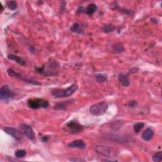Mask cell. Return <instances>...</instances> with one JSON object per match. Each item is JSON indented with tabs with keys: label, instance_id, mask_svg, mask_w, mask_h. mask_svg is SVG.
Here are the masks:
<instances>
[{
	"label": "cell",
	"instance_id": "cell-1",
	"mask_svg": "<svg viewBox=\"0 0 162 162\" xmlns=\"http://www.w3.org/2000/svg\"><path fill=\"white\" fill-rule=\"evenodd\" d=\"M77 89L78 85L74 84L67 89H53L51 93L53 97L56 98H66L72 96Z\"/></svg>",
	"mask_w": 162,
	"mask_h": 162
},
{
	"label": "cell",
	"instance_id": "cell-2",
	"mask_svg": "<svg viewBox=\"0 0 162 162\" xmlns=\"http://www.w3.org/2000/svg\"><path fill=\"white\" fill-rule=\"evenodd\" d=\"M96 151L99 155L108 158H115L118 155V151L112 146L99 144L96 146Z\"/></svg>",
	"mask_w": 162,
	"mask_h": 162
},
{
	"label": "cell",
	"instance_id": "cell-3",
	"mask_svg": "<svg viewBox=\"0 0 162 162\" xmlns=\"http://www.w3.org/2000/svg\"><path fill=\"white\" fill-rule=\"evenodd\" d=\"M108 108V105L106 102H100L92 105L90 108V113L94 116H100L105 113Z\"/></svg>",
	"mask_w": 162,
	"mask_h": 162
},
{
	"label": "cell",
	"instance_id": "cell-4",
	"mask_svg": "<svg viewBox=\"0 0 162 162\" xmlns=\"http://www.w3.org/2000/svg\"><path fill=\"white\" fill-rule=\"evenodd\" d=\"M27 105L29 108L32 109L47 108L49 104L47 100L42 98H33L28 100Z\"/></svg>",
	"mask_w": 162,
	"mask_h": 162
},
{
	"label": "cell",
	"instance_id": "cell-5",
	"mask_svg": "<svg viewBox=\"0 0 162 162\" xmlns=\"http://www.w3.org/2000/svg\"><path fill=\"white\" fill-rule=\"evenodd\" d=\"M14 96L15 93L10 90L8 86H7V85L2 86L0 89V99L2 101L8 102L11 98H13Z\"/></svg>",
	"mask_w": 162,
	"mask_h": 162
},
{
	"label": "cell",
	"instance_id": "cell-6",
	"mask_svg": "<svg viewBox=\"0 0 162 162\" xmlns=\"http://www.w3.org/2000/svg\"><path fill=\"white\" fill-rule=\"evenodd\" d=\"M66 130L71 134H78L82 132L84 127L77 121H70L65 125Z\"/></svg>",
	"mask_w": 162,
	"mask_h": 162
},
{
	"label": "cell",
	"instance_id": "cell-7",
	"mask_svg": "<svg viewBox=\"0 0 162 162\" xmlns=\"http://www.w3.org/2000/svg\"><path fill=\"white\" fill-rule=\"evenodd\" d=\"M7 73L10 77H15V78L18 79H21L23 81H24V82H27L29 84H34V85H41V83L37 82V81H34V80H29L27 79H24V77H22L20 74H19V73H17L15 70H13L12 68L8 69Z\"/></svg>",
	"mask_w": 162,
	"mask_h": 162
},
{
	"label": "cell",
	"instance_id": "cell-8",
	"mask_svg": "<svg viewBox=\"0 0 162 162\" xmlns=\"http://www.w3.org/2000/svg\"><path fill=\"white\" fill-rule=\"evenodd\" d=\"M21 132L24 134L25 136L29 139L30 140H34L35 138V134H34L32 128L30 125L25 123H22L20 125Z\"/></svg>",
	"mask_w": 162,
	"mask_h": 162
},
{
	"label": "cell",
	"instance_id": "cell-9",
	"mask_svg": "<svg viewBox=\"0 0 162 162\" xmlns=\"http://www.w3.org/2000/svg\"><path fill=\"white\" fill-rule=\"evenodd\" d=\"M3 130L5 131L6 134L10 135L11 136H12L17 141H20L22 140L23 137V133L18 129L13 128V127H5V128H3Z\"/></svg>",
	"mask_w": 162,
	"mask_h": 162
},
{
	"label": "cell",
	"instance_id": "cell-10",
	"mask_svg": "<svg viewBox=\"0 0 162 162\" xmlns=\"http://www.w3.org/2000/svg\"><path fill=\"white\" fill-rule=\"evenodd\" d=\"M69 148H78V149H84L86 148V143L83 140H75L71 142L68 144Z\"/></svg>",
	"mask_w": 162,
	"mask_h": 162
},
{
	"label": "cell",
	"instance_id": "cell-11",
	"mask_svg": "<svg viewBox=\"0 0 162 162\" xmlns=\"http://www.w3.org/2000/svg\"><path fill=\"white\" fill-rule=\"evenodd\" d=\"M154 132L151 128L146 129L142 134V138L145 141H149L153 137Z\"/></svg>",
	"mask_w": 162,
	"mask_h": 162
},
{
	"label": "cell",
	"instance_id": "cell-12",
	"mask_svg": "<svg viewBox=\"0 0 162 162\" xmlns=\"http://www.w3.org/2000/svg\"><path fill=\"white\" fill-rule=\"evenodd\" d=\"M118 79L123 86H125V87L129 86L130 82H129V79L127 75H125L123 74H118Z\"/></svg>",
	"mask_w": 162,
	"mask_h": 162
},
{
	"label": "cell",
	"instance_id": "cell-13",
	"mask_svg": "<svg viewBox=\"0 0 162 162\" xmlns=\"http://www.w3.org/2000/svg\"><path fill=\"white\" fill-rule=\"evenodd\" d=\"M98 10V6L95 5L94 3L89 4L86 8L85 10V13L89 15H92L93 13H94L96 11Z\"/></svg>",
	"mask_w": 162,
	"mask_h": 162
},
{
	"label": "cell",
	"instance_id": "cell-14",
	"mask_svg": "<svg viewBox=\"0 0 162 162\" xmlns=\"http://www.w3.org/2000/svg\"><path fill=\"white\" fill-rule=\"evenodd\" d=\"M106 137L110 140L120 142H127V141H129V140L127 139V138H125V137H120L118 136H116V135H110V136H108Z\"/></svg>",
	"mask_w": 162,
	"mask_h": 162
},
{
	"label": "cell",
	"instance_id": "cell-15",
	"mask_svg": "<svg viewBox=\"0 0 162 162\" xmlns=\"http://www.w3.org/2000/svg\"><path fill=\"white\" fill-rule=\"evenodd\" d=\"M8 58L11 60H13L18 64H20L21 65H24L25 64V61L23 60L22 58L19 57L17 55H8Z\"/></svg>",
	"mask_w": 162,
	"mask_h": 162
},
{
	"label": "cell",
	"instance_id": "cell-16",
	"mask_svg": "<svg viewBox=\"0 0 162 162\" xmlns=\"http://www.w3.org/2000/svg\"><path fill=\"white\" fill-rule=\"evenodd\" d=\"M70 30L74 33L80 34H83V30L82 29V28H81L80 25L78 24V23H74V24L72 25Z\"/></svg>",
	"mask_w": 162,
	"mask_h": 162
},
{
	"label": "cell",
	"instance_id": "cell-17",
	"mask_svg": "<svg viewBox=\"0 0 162 162\" xmlns=\"http://www.w3.org/2000/svg\"><path fill=\"white\" fill-rule=\"evenodd\" d=\"M113 51L116 53H121L124 51V47H123V45L120 43H116L113 45L112 46Z\"/></svg>",
	"mask_w": 162,
	"mask_h": 162
},
{
	"label": "cell",
	"instance_id": "cell-18",
	"mask_svg": "<svg viewBox=\"0 0 162 162\" xmlns=\"http://www.w3.org/2000/svg\"><path fill=\"white\" fill-rule=\"evenodd\" d=\"M94 77H95L96 82L98 83H104V82H106L107 81L106 76L103 74H96Z\"/></svg>",
	"mask_w": 162,
	"mask_h": 162
},
{
	"label": "cell",
	"instance_id": "cell-19",
	"mask_svg": "<svg viewBox=\"0 0 162 162\" xmlns=\"http://www.w3.org/2000/svg\"><path fill=\"white\" fill-rule=\"evenodd\" d=\"M115 29H116V27H115L114 25H111V24H107L103 27V30L105 33L108 34V33H110V32H113Z\"/></svg>",
	"mask_w": 162,
	"mask_h": 162
},
{
	"label": "cell",
	"instance_id": "cell-20",
	"mask_svg": "<svg viewBox=\"0 0 162 162\" xmlns=\"http://www.w3.org/2000/svg\"><path fill=\"white\" fill-rule=\"evenodd\" d=\"M144 126V123L143 122H138L134 125V130L136 133H139L140 130L143 128Z\"/></svg>",
	"mask_w": 162,
	"mask_h": 162
},
{
	"label": "cell",
	"instance_id": "cell-21",
	"mask_svg": "<svg viewBox=\"0 0 162 162\" xmlns=\"http://www.w3.org/2000/svg\"><path fill=\"white\" fill-rule=\"evenodd\" d=\"M26 151L25 150L23 149H18L15 153V155L18 158H24L26 156Z\"/></svg>",
	"mask_w": 162,
	"mask_h": 162
},
{
	"label": "cell",
	"instance_id": "cell-22",
	"mask_svg": "<svg viewBox=\"0 0 162 162\" xmlns=\"http://www.w3.org/2000/svg\"><path fill=\"white\" fill-rule=\"evenodd\" d=\"M7 6L11 10H15L17 8V3L15 1H10L7 3Z\"/></svg>",
	"mask_w": 162,
	"mask_h": 162
},
{
	"label": "cell",
	"instance_id": "cell-23",
	"mask_svg": "<svg viewBox=\"0 0 162 162\" xmlns=\"http://www.w3.org/2000/svg\"><path fill=\"white\" fill-rule=\"evenodd\" d=\"M70 101H67L66 102L64 103H58L56 105H55V109L57 110H63L65 108L67 107V104L70 103V102H69Z\"/></svg>",
	"mask_w": 162,
	"mask_h": 162
},
{
	"label": "cell",
	"instance_id": "cell-24",
	"mask_svg": "<svg viewBox=\"0 0 162 162\" xmlns=\"http://www.w3.org/2000/svg\"><path fill=\"white\" fill-rule=\"evenodd\" d=\"M153 160L155 162H160L162 160V153L161 151L155 153L153 156Z\"/></svg>",
	"mask_w": 162,
	"mask_h": 162
},
{
	"label": "cell",
	"instance_id": "cell-25",
	"mask_svg": "<svg viewBox=\"0 0 162 162\" xmlns=\"http://www.w3.org/2000/svg\"><path fill=\"white\" fill-rule=\"evenodd\" d=\"M137 105V103L136 101H130L128 103V106L130 108H134Z\"/></svg>",
	"mask_w": 162,
	"mask_h": 162
},
{
	"label": "cell",
	"instance_id": "cell-26",
	"mask_svg": "<svg viewBox=\"0 0 162 162\" xmlns=\"http://www.w3.org/2000/svg\"><path fill=\"white\" fill-rule=\"evenodd\" d=\"M85 10H86V8H84V7L82 6H80L79 7L78 10H77V13H85Z\"/></svg>",
	"mask_w": 162,
	"mask_h": 162
},
{
	"label": "cell",
	"instance_id": "cell-27",
	"mask_svg": "<svg viewBox=\"0 0 162 162\" xmlns=\"http://www.w3.org/2000/svg\"><path fill=\"white\" fill-rule=\"evenodd\" d=\"M70 161H84L85 160L82 158H71L70 159Z\"/></svg>",
	"mask_w": 162,
	"mask_h": 162
},
{
	"label": "cell",
	"instance_id": "cell-28",
	"mask_svg": "<svg viewBox=\"0 0 162 162\" xmlns=\"http://www.w3.org/2000/svg\"><path fill=\"white\" fill-rule=\"evenodd\" d=\"M103 161H108V160H103ZM110 161H115V160H110Z\"/></svg>",
	"mask_w": 162,
	"mask_h": 162
}]
</instances>
